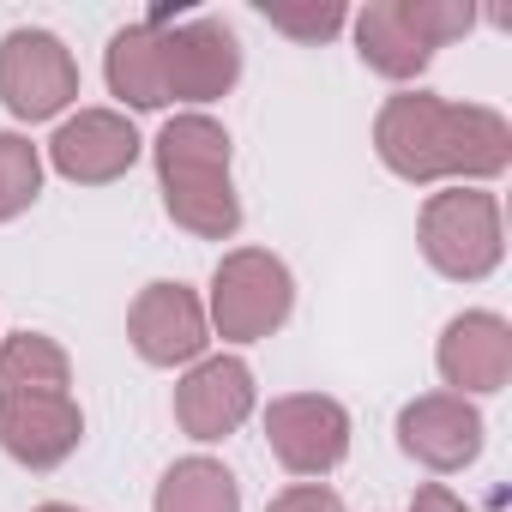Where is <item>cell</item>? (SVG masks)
<instances>
[{
    "mask_svg": "<svg viewBox=\"0 0 512 512\" xmlns=\"http://www.w3.org/2000/svg\"><path fill=\"white\" fill-rule=\"evenodd\" d=\"M350 434H356L350 410L326 392H284V398L266 404V446L302 482L332 476L350 458Z\"/></svg>",
    "mask_w": 512,
    "mask_h": 512,
    "instance_id": "7",
    "label": "cell"
},
{
    "mask_svg": "<svg viewBox=\"0 0 512 512\" xmlns=\"http://www.w3.org/2000/svg\"><path fill=\"white\" fill-rule=\"evenodd\" d=\"M43 145H31L25 133H0V223L25 217L43 199Z\"/></svg>",
    "mask_w": 512,
    "mask_h": 512,
    "instance_id": "18",
    "label": "cell"
},
{
    "mask_svg": "<svg viewBox=\"0 0 512 512\" xmlns=\"http://www.w3.org/2000/svg\"><path fill=\"white\" fill-rule=\"evenodd\" d=\"M127 344L145 368H193L211 350V320L205 296L187 290L181 278H157L133 296L127 308Z\"/></svg>",
    "mask_w": 512,
    "mask_h": 512,
    "instance_id": "8",
    "label": "cell"
},
{
    "mask_svg": "<svg viewBox=\"0 0 512 512\" xmlns=\"http://www.w3.org/2000/svg\"><path fill=\"white\" fill-rule=\"evenodd\" d=\"M103 79H109V97H121V115H151V109H169L163 103V61H157V19H139L127 31L109 37L103 49Z\"/></svg>",
    "mask_w": 512,
    "mask_h": 512,
    "instance_id": "15",
    "label": "cell"
},
{
    "mask_svg": "<svg viewBox=\"0 0 512 512\" xmlns=\"http://www.w3.org/2000/svg\"><path fill=\"white\" fill-rule=\"evenodd\" d=\"M253 410H260V386L241 356H199L181 380H175V428L199 446L229 440Z\"/></svg>",
    "mask_w": 512,
    "mask_h": 512,
    "instance_id": "11",
    "label": "cell"
},
{
    "mask_svg": "<svg viewBox=\"0 0 512 512\" xmlns=\"http://www.w3.org/2000/svg\"><path fill=\"white\" fill-rule=\"evenodd\" d=\"M157 61H163V103L205 109L235 91L241 79V37L223 19H163L157 13Z\"/></svg>",
    "mask_w": 512,
    "mask_h": 512,
    "instance_id": "5",
    "label": "cell"
},
{
    "mask_svg": "<svg viewBox=\"0 0 512 512\" xmlns=\"http://www.w3.org/2000/svg\"><path fill=\"white\" fill-rule=\"evenodd\" d=\"M151 512H241V482L223 458H175L151 494Z\"/></svg>",
    "mask_w": 512,
    "mask_h": 512,
    "instance_id": "17",
    "label": "cell"
},
{
    "mask_svg": "<svg viewBox=\"0 0 512 512\" xmlns=\"http://www.w3.org/2000/svg\"><path fill=\"white\" fill-rule=\"evenodd\" d=\"M410 512H476V506H464L446 482H422V488L410 494Z\"/></svg>",
    "mask_w": 512,
    "mask_h": 512,
    "instance_id": "22",
    "label": "cell"
},
{
    "mask_svg": "<svg viewBox=\"0 0 512 512\" xmlns=\"http://www.w3.org/2000/svg\"><path fill=\"white\" fill-rule=\"evenodd\" d=\"M290 314H296V272L278 260L272 247H229L223 260H217L211 296H205L211 338H223V344H260V338L284 332Z\"/></svg>",
    "mask_w": 512,
    "mask_h": 512,
    "instance_id": "4",
    "label": "cell"
},
{
    "mask_svg": "<svg viewBox=\"0 0 512 512\" xmlns=\"http://www.w3.org/2000/svg\"><path fill=\"white\" fill-rule=\"evenodd\" d=\"M266 512H344V494L326 482H290L284 494H272Z\"/></svg>",
    "mask_w": 512,
    "mask_h": 512,
    "instance_id": "21",
    "label": "cell"
},
{
    "mask_svg": "<svg viewBox=\"0 0 512 512\" xmlns=\"http://www.w3.org/2000/svg\"><path fill=\"white\" fill-rule=\"evenodd\" d=\"M374 157L410 187H488L512 169V121L488 103L398 91L374 115Z\"/></svg>",
    "mask_w": 512,
    "mask_h": 512,
    "instance_id": "1",
    "label": "cell"
},
{
    "mask_svg": "<svg viewBox=\"0 0 512 512\" xmlns=\"http://www.w3.org/2000/svg\"><path fill=\"white\" fill-rule=\"evenodd\" d=\"M43 392H73V356L49 332H7L0 338V404Z\"/></svg>",
    "mask_w": 512,
    "mask_h": 512,
    "instance_id": "16",
    "label": "cell"
},
{
    "mask_svg": "<svg viewBox=\"0 0 512 512\" xmlns=\"http://www.w3.org/2000/svg\"><path fill=\"white\" fill-rule=\"evenodd\" d=\"M404 13H410L416 37L428 49H446V43L476 31V7H470V0H404Z\"/></svg>",
    "mask_w": 512,
    "mask_h": 512,
    "instance_id": "20",
    "label": "cell"
},
{
    "mask_svg": "<svg viewBox=\"0 0 512 512\" xmlns=\"http://www.w3.org/2000/svg\"><path fill=\"white\" fill-rule=\"evenodd\" d=\"M151 163H157V187H163V211L175 229H187L193 241H229L241 229V193H235V139L223 121H211L205 109H181L163 121V133L151 139Z\"/></svg>",
    "mask_w": 512,
    "mask_h": 512,
    "instance_id": "2",
    "label": "cell"
},
{
    "mask_svg": "<svg viewBox=\"0 0 512 512\" xmlns=\"http://www.w3.org/2000/svg\"><path fill=\"white\" fill-rule=\"evenodd\" d=\"M398 446L410 464L434 470V476H458L482 458L488 446V422L470 398H452V392H422L398 410Z\"/></svg>",
    "mask_w": 512,
    "mask_h": 512,
    "instance_id": "10",
    "label": "cell"
},
{
    "mask_svg": "<svg viewBox=\"0 0 512 512\" xmlns=\"http://www.w3.org/2000/svg\"><path fill=\"white\" fill-rule=\"evenodd\" d=\"M0 103L13 121H55L79 103V61L55 31L19 25L0 37Z\"/></svg>",
    "mask_w": 512,
    "mask_h": 512,
    "instance_id": "6",
    "label": "cell"
},
{
    "mask_svg": "<svg viewBox=\"0 0 512 512\" xmlns=\"http://www.w3.org/2000/svg\"><path fill=\"white\" fill-rule=\"evenodd\" d=\"M31 512H85V506H67V500H43V506H31Z\"/></svg>",
    "mask_w": 512,
    "mask_h": 512,
    "instance_id": "23",
    "label": "cell"
},
{
    "mask_svg": "<svg viewBox=\"0 0 512 512\" xmlns=\"http://www.w3.org/2000/svg\"><path fill=\"white\" fill-rule=\"evenodd\" d=\"M422 260L452 284H482L506 260V217L488 187H440L422 199L416 217Z\"/></svg>",
    "mask_w": 512,
    "mask_h": 512,
    "instance_id": "3",
    "label": "cell"
},
{
    "mask_svg": "<svg viewBox=\"0 0 512 512\" xmlns=\"http://www.w3.org/2000/svg\"><path fill=\"white\" fill-rule=\"evenodd\" d=\"M434 368L446 380L452 398H494L512 380V326L494 308H464L446 320L440 344H434Z\"/></svg>",
    "mask_w": 512,
    "mask_h": 512,
    "instance_id": "12",
    "label": "cell"
},
{
    "mask_svg": "<svg viewBox=\"0 0 512 512\" xmlns=\"http://www.w3.org/2000/svg\"><path fill=\"white\" fill-rule=\"evenodd\" d=\"M350 31H356L362 67L380 73V79H392V85L422 79L428 61H434V49L416 37V25H410V13H404V0H368V7L350 19Z\"/></svg>",
    "mask_w": 512,
    "mask_h": 512,
    "instance_id": "14",
    "label": "cell"
},
{
    "mask_svg": "<svg viewBox=\"0 0 512 512\" xmlns=\"http://www.w3.org/2000/svg\"><path fill=\"white\" fill-rule=\"evenodd\" d=\"M139 151H145V139H139L133 115H121V109H79V115H61L55 139L43 145V169H55L73 187H109V181H121L139 163Z\"/></svg>",
    "mask_w": 512,
    "mask_h": 512,
    "instance_id": "9",
    "label": "cell"
},
{
    "mask_svg": "<svg viewBox=\"0 0 512 512\" xmlns=\"http://www.w3.org/2000/svg\"><path fill=\"white\" fill-rule=\"evenodd\" d=\"M260 19L272 31H284L290 43L320 49V43H332L350 25V7L344 0H260Z\"/></svg>",
    "mask_w": 512,
    "mask_h": 512,
    "instance_id": "19",
    "label": "cell"
},
{
    "mask_svg": "<svg viewBox=\"0 0 512 512\" xmlns=\"http://www.w3.org/2000/svg\"><path fill=\"white\" fill-rule=\"evenodd\" d=\"M85 446V410L73 392L7 398L0 404V452L25 470H61Z\"/></svg>",
    "mask_w": 512,
    "mask_h": 512,
    "instance_id": "13",
    "label": "cell"
}]
</instances>
